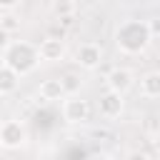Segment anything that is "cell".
Masks as SVG:
<instances>
[{
    "label": "cell",
    "mask_w": 160,
    "mask_h": 160,
    "mask_svg": "<svg viewBox=\"0 0 160 160\" xmlns=\"http://www.w3.org/2000/svg\"><path fill=\"white\" fill-rule=\"evenodd\" d=\"M150 30L145 20H122L115 30V45L125 55H140L150 45Z\"/></svg>",
    "instance_id": "1"
},
{
    "label": "cell",
    "mask_w": 160,
    "mask_h": 160,
    "mask_svg": "<svg viewBox=\"0 0 160 160\" xmlns=\"http://www.w3.org/2000/svg\"><path fill=\"white\" fill-rule=\"evenodd\" d=\"M8 45H10V32H8V30H2V28H0V48H2V50H5V48H8Z\"/></svg>",
    "instance_id": "18"
},
{
    "label": "cell",
    "mask_w": 160,
    "mask_h": 160,
    "mask_svg": "<svg viewBox=\"0 0 160 160\" xmlns=\"http://www.w3.org/2000/svg\"><path fill=\"white\" fill-rule=\"evenodd\" d=\"M28 142V128L18 118H8L0 122V145L2 150H20Z\"/></svg>",
    "instance_id": "3"
},
{
    "label": "cell",
    "mask_w": 160,
    "mask_h": 160,
    "mask_svg": "<svg viewBox=\"0 0 160 160\" xmlns=\"http://www.w3.org/2000/svg\"><path fill=\"white\" fill-rule=\"evenodd\" d=\"M2 65L15 70L20 78L30 75L40 65V48L35 42H30V40H12L2 50Z\"/></svg>",
    "instance_id": "2"
},
{
    "label": "cell",
    "mask_w": 160,
    "mask_h": 160,
    "mask_svg": "<svg viewBox=\"0 0 160 160\" xmlns=\"http://www.w3.org/2000/svg\"><path fill=\"white\" fill-rule=\"evenodd\" d=\"M105 85H108V90L125 95V92L132 90V85H135V72H132L130 68H112V70L108 72V78H105Z\"/></svg>",
    "instance_id": "6"
},
{
    "label": "cell",
    "mask_w": 160,
    "mask_h": 160,
    "mask_svg": "<svg viewBox=\"0 0 160 160\" xmlns=\"http://www.w3.org/2000/svg\"><path fill=\"white\" fill-rule=\"evenodd\" d=\"M0 150H2V145H0Z\"/></svg>",
    "instance_id": "23"
},
{
    "label": "cell",
    "mask_w": 160,
    "mask_h": 160,
    "mask_svg": "<svg viewBox=\"0 0 160 160\" xmlns=\"http://www.w3.org/2000/svg\"><path fill=\"white\" fill-rule=\"evenodd\" d=\"M148 22V30H150V38H160V15H155V18H150V20H145Z\"/></svg>",
    "instance_id": "15"
},
{
    "label": "cell",
    "mask_w": 160,
    "mask_h": 160,
    "mask_svg": "<svg viewBox=\"0 0 160 160\" xmlns=\"http://www.w3.org/2000/svg\"><path fill=\"white\" fill-rule=\"evenodd\" d=\"M80 82H82V80H80V75H75V72H68V75L62 78V85H65V92H68V95H78L75 90L80 88Z\"/></svg>",
    "instance_id": "13"
},
{
    "label": "cell",
    "mask_w": 160,
    "mask_h": 160,
    "mask_svg": "<svg viewBox=\"0 0 160 160\" xmlns=\"http://www.w3.org/2000/svg\"><path fill=\"white\" fill-rule=\"evenodd\" d=\"M152 145H155V150H158V152H160V130H158V132H155V138H152Z\"/></svg>",
    "instance_id": "20"
},
{
    "label": "cell",
    "mask_w": 160,
    "mask_h": 160,
    "mask_svg": "<svg viewBox=\"0 0 160 160\" xmlns=\"http://www.w3.org/2000/svg\"><path fill=\"white\" fill-rule=\"evenodd\" d=\"M20 2H22V0H0V12H5V15H8V12H12Z\"/></svg>",
    "instance_id": "17"
},
{
    "label": "cell",
    "mask_w": 160,
    "mask_h": 160,
    "mask_svg": "<svg viewBox=\"0 0 160 160\" xmlns=\"http://www.w3.org/2000/svg\"><path fill=\"white\" fill-rule=\"evenodd\" d=\"M98 110H100V115H102V118L115 120V118H120V115H122V110H125V100H122V95H120V92L105 90V92L100 95V100H98Z\"/></svg>",
    "instance_id": "7"
},
{
    "label": "cell",
    "mask_w": 160,
    "mask_h": 160,
    "mask_svg": "<svg viewBox=\"0 0 160 160\" xmlns=\"http://www.w3.org/2000/svg\"><path fill=\"white\" fill-rule=\"evenodd\" d=\"M0 28H2V30H8V32H12V30H18V28H20V20H18L15 15H10V12H8L5 18H0Z\"/></svg>",
    "instance_id": "14"
},
{
    "label": "cell",
    "mask_w": 160,
    "mask_h": 160,
    "mask_svg": "<svg viewBox=\"0 0 160 160\" xmlns=\"http://www.w3.org/2000/svg\"><path fill=\"white\" fill-rule=\"evenodd\" d=\"M20 85V75L0 62V95H12Z\"/></svg>",
    "instance_id": "11"
},
{
    "label": "cell",
    "mask_w": 160,
    "mask_h": 160,
    "mask_svg": "<svg viewBox=\"0 0 160 160\" xmlns=\"http://www.w3.org/2000/svg\"><path fill=\"white\" fill-rule=\"evenodd\" d=\"M38 95L45 100V102H58V100H65L68 92H65V85H62V78H45L38 88Z\"/></svg>",
    "instance_id": "9"
},
{
    "label": "cell",
    "mask_w": 160,
    "mask_h": 160,
    "mask_svg": "<svg viewBox=\"0 0 160 160\" xmlns=\"http://www.w3.org/2000/svg\"><path fill=\"white\" fill-rule=\"evenodd\" d=\"M122 160H150V155L145 150H128Z\"/></svg>",
    "instance_id": "16"
},
{
    "label": "cell",
    "mask_w": 160,
    "mask_h": 160,
    "mask_svg": "<svg viewBox=\"0 0 160 160\" xmlns=\"http://www.w3.org/2000/svg\"><path fill=\"white\" fill-rule=\"evenodd\" d=\"M75 62L82 68V70H95V68H100V62H102V48L98 45V42H80L78 45V50H75Z\"/></svg>",
    "instance_id": "5"
},
{
    "label": "cell",
    "mask_w": 160,
    "mask_h": 160,
    "mask_svg": "<svg viewBox=\"0 0 160 160\" xmlns=\"http://www.w3.org/2000/svg\"><path fill=\"white\" fill-rule=\"evenodd\" d=\"M140 95L142 98H160V70H150L140 78Z\"/></svg>",
    "instance_id": "10"
},
{
    "label": "cell",
    "mask_w": 160,
    "mask_h": 160,
    "mask_svg": "<svg viewBox=\"0 0 160 160\" xmlns=\"http://www.w3.org/2000/svg\"><path fill=\"white\" fill-rule=\"evenodd\" d=\"M88 160H112L108 152H92V155H88Z\"/></svg>",
    "instance_id": "19"
},
{
    "label": "cell",
    "mask_w": 160,
    "mask_h": 160,
    "mask_svg": "<svg viewBox=\"0 0 160 160\" xmlns=\"http://www.w3.org/2000/svg\"><path fill=\"white\" fill-rule=\"evenodd\" d=\"M150 2H160V0H150Z\"/></svg>",
    "instance_id": "21"
},
{
    "label": "cell",
    "mask_w": 160,
    "mask_h": 160,
    "mask_svg": "<svg viewBox=\"0 0 160 160\" xmlns=\"http://www.w3.org/2000/svg\"><path fill=\"white\" fill-rule=\"evenodd\" d=\"M38 48H40V60H45V62H60L68 52V45L60 38H45Z\"/></svg>",
    "instance_id": "8"
},
{
    "label": "cell",
    "mask_w": 160,
    "mask_h": 160,
    "mask_svg": "<svg viewBox=\"0 0 160 160\" xmlns=\"http://www.w3.org/2000/svg\"><path fill=\"white\" fill-rule=\"evenodd\" d=\"M60 110H62V120L70 122V125H82L90 118V102L80 95H68L62 100Z\"/></svg>",
    "instance_id": "4"
},
{
    "label": "cell",
    "mask_w": 160,
    "mask_h": 160,
    "mask_svg": "<svg viewBox=\"0 0 160 160\" xmlns=\"http://www.w3.org/2000/svg\"><path fill=\"white\" fill-rule=\"evenodd\" d=\"M52 15H58V18L75 15V0H55L52 2Z\"/></svg>",
    "instance_id": "12"
},
{
    "label": "cell",
    "mask_w": 160,
    "mask_h": 160,
    "mask_svg": "<svg viewBox=\"0 0 160 160\" xmlns=\"http://www.w3.org/2000/svg\"><path fill=\"white\" fill-rule=\"evenodd\" d=\"M12 160H20V158H12Z\"/></svg>",
    "instance_id": "22"
}]
</instances>
